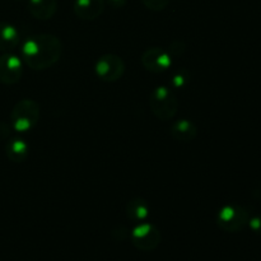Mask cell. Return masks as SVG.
<instances>
[{
  "mask_svg": "<svg viewBox=\"0 0 261 261\" xmlns=\"http://www.w3.org/2000/svg\"><path fill=\"white\" fill-rule=\"evenodd\" d=\"M23 75V61L13 54L0 56V82L7 86L18 83Z\"/></svg>",
  "mask_w": 261,
  "mask_h": 261,
  "instance_id": "obj_8",
  "label": "cell"
},
{
  "mask_svg": "<svg viewBox=\"0 0 261 261\" xmlns=\"http://www.w3.org/2000/svg\"><path fill=\"white\" fill-rule=\"evenodd\" d=\"M28 144L22 138H12L5 144L7 157L13 162H22L28 155Z\"/></svg>",
  "mask_w": 261,
  "mask_h": 261,
  "instance_id": "obj_14",
  "label": "cell"
},
{
  "mask_svg": "<svg viewBox=\"0 0 261 261\" xmlns=\"http://www.w3.org/2000/svg\"><path fill=\"white\" fill-rule=\"evenodd\" d=\"M74 13L83 20H94L101 17L105 10V0H75Z\"/></svg>",
  "mask_w": 261,
  "mask_h": 261,
  "instance_id": "obj_9",
  "label": "cell"
},
{
  "mask_svg": "<svg viewBox=\"0 0 261 261\" xmlns=\"http://www.w3.org/2000/svg\"><path fill=\"white\" fill-rule=\"evenodd\" d=\"M132 244L140 251H153L161 242V232L152 223H138V226L130 232Z\"/></svg>",
  "mask_w": 261,
  "mask_h": 261,
  "instance_id": "obj_5",
  "label": "cell"
},
{
  "mask_svg": "<svg viewBox=\"0 0 261 261\" xmlns=\"http://www.w3.org/2000/svg\"><path fill=\"white\" fill-rule=\"evenodd\" d=\"M12 125L7 124V122H0V139H8L12 133Z\"/></svg>",
  "mask_w": 261,
  "mask_h": 261,
  "instance_id": "obj_18",
  "label": "cell"
},
{
  "mask_svg": "<svg viewBox=\"0 0 261 261\" xmlns=\"http://www.w3.org/2000/svg\"><path fill=\"white\" fill-rule=\"evenodd\" d=\"M94 71L99 79L105 82H116L122 78L125 73V63L119 55L106 54L97 60Z\"/></svg>",
  "mask_w": 261,
  "mask_h": 261,
  "instance_id": "obj_6",
  "label": "cell"
},
{
  "mask_svg": "<svg viewBox=\"0 0 261 261\" xmlns=\"http://www.w3.org/2000/svg\"><path fill=\"white\" fill-rule=\"evenodd\" d=\"M143 66L148 71L154 74L163 73L172 66V56L168 51L160 47H150L143 53L142 59Z\"/></svg>",
  "mask_w": 261,
  "mask_h": 261,
  "instance_id": "obj_7",
  "label": "cell"
},
{
  "mask_svg": "<svg viewBox=\"0 0 261 261\" xmlns=\"http://www.w3.org/2000/svg\"><path fill=\"white\" fill-rule=\"evenodd\" d=\"M189 79H190V74L182 69V70H178L177 73L173 74L172 79H171V86L176 89H182L189 83Z\"/></svg>",
  "mask_w": 261,
  "mask_h": 261,
  "instance_id": "obj_15",
  "label": "cell"
},
{
  "mask_svg": "<svg viewBox=\"0 0 261 261\" xmlns=\"http://www.w3.org/2000/svg\"><path fill=\"white\" fill-rule=\"evenodd\" d=\"M58 9L56 0H28V12L38 20H48Z\"/></svg>",
  "mask_w": 261,
  "mask_h": 261,
  "instance_id": "obj_11",
  "label": "cell"
},
{
  "mask_svg": "<svg viewBox=\"0 0 261 261\" xmlns=\"http://www.w3.org/2000/svg\"><path fill=\"white\" fill-rule=\"evenodd\" d=\"M142 3L149 10H153V12H161V10H163L168 4H170V0H142Z\"/></svg>",
  "mask_w": 261,
  "mask_h": 261,
  "instance_id": "obj_16",
  "label": "cell"
},
{
  "mask_svg": "<svg viewBox=\"0 0 261 261\" xmlns=\"http://www.w3.org/2000/svg\"><path fill=\"white\" fill-rule=\"evenodd\" d=\"M40 120V105L33 99H20L10 112V125L19 133L32 130Z\"/></svg>",
  "mask_w": 261,
  "mask_h": 261,
  "instance_id": "obj_3",
  "label": "cell"
},
{
  "mask_svg": "<svg viewBox=\"0 0 261 261\" xmlns=\"http://www.w3.org/2000/svg\"><path fill=\"white\" fill-rule=\"evenodd\" d=\"M109 3L114 8H122L126 4V0H109Z\"/></svg>",
  "mask_w": 261,
  "mask_h": 261,
  "instance_id": "obj_19",
  "label": "cell"
},
{
  "mask_svg": "<svg viewBox=\"0 0 261 261\" xmlns=\"http://www.w3.org/2000/svg\"><path fill=\"white\" fill-rule=\"evenodd\" d=\"M247 226L250 227V229H251L254 233L261 236V214H257V216L250 218L249 224H247Z\"/></svg>",
  "mask_w": 261,
  "mask_h": 261,
  "instance_id": "obj_17",
  "label": "cell"
},
{
  "mask_svg": "<svg viewBox=\"0 0 261 261\" xmlns=\"http://www.w3.org/2000/svg\"><path fill=\"white\" fill-rule=\"evenodd\" d=\"M216 221L221 229L229 233H236L242 231L249 224L250 214L244 206L228 204L219 209Z\"/></svg>",
  "mask_w": 261,
  "mask_h": 261,
  "instance_id": "obj_4",
  "label": "cell"
},
{
  "mask_svg": "<svg viewBox=\"0 0 261 261\" xmlns=\"http://www.w3.org/2000/svg\"><path fill=\"white\" fill-rule=\"evenodd\" d=\"M63 54L60 38L51 33L32 36L22 46V60L32 70H46L55 65Z\"/></svg>",
  "mask_w": 261,
  "mask_h": 261,
  "instance_id": "obj_1",
  "label": "cell"
},
{
  "mask_svg": "<svg viewBox=\"0 0 261 261\" xmlns=\"http://www.w3.org/2000/svg\"><path fill=\"white\" fill-rule=\"evenodd\" d=\"M19 38V32L14 25L5 22L0 23V51L8 53L17 47Z\"/></svg>",
  "mask_w": 261,
  "mask_h": 261,
  "instance_id": "obj_13",
  "label": "cell"
},
{
  "mask_svg": "<svg viewBox=\"0 0 261 261\" xmlns=\"http://www.w3.org/2000/svg\"><path fill=\"white\" fill-rule=\"evenodd\" d=\"M171 137L181 143H190L198 137V127L188 119L177 120L171 126Z\"/></svg>",
  "mask_w": 261,
  "mask_h": 261,
  "instance_id": "obj_10",
  "label": "cell"
},
{
  "mask_svg": "<svg viewBox=\"0 0 261 261\" xmlns=\"http://www.w3.org/2000/svg\"><path fill=\"white\" fill-rule=\"evenodd\" d=\"M125 212H126V217L130 221L135 222V223H143L149 217V204L144 199L134 198L127 201Z\"/></svg>",
  "mask_w": 261,
  "mask_h": 261,
  "instance_id": "obj_12",
  "label": "cell"
},
{
  "mask_svg": "<svg viewBox=\"0 0 261 261\" xmlns=\"http://www.w3.org/2000/svg\"><path fill=\"white\" fill-rule=\"evenodd\" d=\"M149 106L153 115L161 121H168L176 116L178 101L171 88L165 86L155 87L149 96Z\"/></svg>",
  "mask_w": 261,
  "mask_h": 261,
  "instance_id": "obj_2",
  "label": "cell"
}]
</instances>
